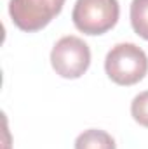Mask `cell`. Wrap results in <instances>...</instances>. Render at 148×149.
<instances>
[{
  "mask_svg": "<svg viewBox=\"0 0 148 149\" xmlns=\"http://www.w3.org/2000/svg\"><path fill=\"white\" fill-rule=\"evenodd\" d=\"M131 114L136 123L148 128V90L140 92L131 102Z\"/></svg>",
  "mask_w": 148,
  "mask_h": 149,
  "instance_id": "52a82bcc",
  "label": "cell"
},
{
  "mask_svg": "<svg viewBox=\"0 0 148 149\" xmlns=\"http://www.w3.org/2000/svg\"><path fill=\"white\" fill-rule=\"evenodd\" d=\"M75 149H117V144L108 132L89 128L75 139Z\"/></svg>",
  "mask_w": 148,
  "mask_h": 149,
  "instance_id": "5b68a950",
  "label": "cell"
},
{
  "mask_svg": "<svg viewBox=\"0 0 148 149\" xmlns=\"http://www.w3.org/2000/svg\"><path fill=\"white\" fill-rule=\"evenodd\" d=\"M105 71L117 85H136L148 73V57L136 43H117L105 57Z\"/></svg>",
  "mask_w": 148,
  "mask_h": 149,
  "instance_id": "6da1fadb",
  "label": "cell"
},
{
  "mask_svg": "<svg viewBox=\"0 0 148 149\" xmlns=\"http://www.w3.org/2000/svg\"><path fill=\"white\" fill-rule=\"evenodd\" d=\"M63 5L65 0H11L9 16L21 31L35 33L63 10Z\"/></svg>",
  "mask_w": 148,
  "mask_h": 149,
  "instance_id": "277c9868",
  "label": "cell"
},
{
  "mask_svg": "<svg viewBox=\"0 0 148 149\" xmlns=\"http://www.w3.org/2000/svg\"><path fill=\"white\" fill-rule=\"evenodd\" d=\"M129 14L134 33L148 40V0H132Z\"/></svg>",
  "mask_w": 148,
  "mask_h": 149,
  "instance_id": "8992f818",
  "label": "cell"
},
{
  "mask_svg": "<svg viewBox=\"0 0 148 149\" xmlns=\"http://www.w3.org/2000/svg\"><path fill=\"white\" fill-rule=\"evenodd\" d=\"M120 16L118 0H77L72 19L84 35H103L117 24Z\"/></svg>",
  "mask_w": 148,
  "mask_h": 149,
  "instance_id": "7a4b0ae2",
  "label": "cell"
},
{
  "mask_svg": "<svg viewBox=\"0 0 148 149\" xmlns=\"http://www.w3.org/2000/svg\"><path fill=\"white\" fill-rule=\"evenodd\" d=\"M4 149H11V144H9V132L5 130V144H4Z\"/></svg>",
  "mask_w": 148,
  "mask_h": 149,
  "instance_id": "ba28073f",
  "label": "cell"
},
{
  "mask_svg": "<svg viewBox=\"0 0 148 149\" xmlns=\"http://www.w3.org/2000/svg\"><path fill=\"white\" fill-rule=\"evenodd\" d=\"M51 64L61 78H80L91 66V49L82 38L66 35L54 43L51 50Z\"/></svg>",
  "mask_w": 148,
  "mask_h": 149,
  "instance_id": "3957f363",
  "label": "cell"
}]
</instances>
